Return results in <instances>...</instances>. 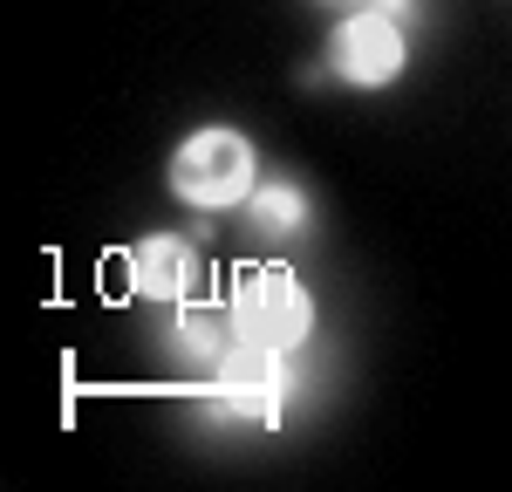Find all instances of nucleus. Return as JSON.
Returning <instances> with one entry per match:
<instances>
[{"label":"nucleus","instance_id":"nucleus-2","mask_svg":"<svg viewBox=\"0 0 512 492\" xmlns=\"http://www.w3.org/2000/svg\"><path fill=\"white\" fill-rule=\"evenodd\" d=\"M233 322H239V342L294 356L315 328V301H308V287L287 260H253V267L233 274Z\"/></svg>","mask_w":512,"mask_h":492},{"label":"nucleus","instance_id":"nucleus-1","mask_svg":"<svg viewBox=\"0 0 512 492\" xmlns=\"http://www.w3.org/2000/svg\"><path fill=\"white\" fill-rule=\"evenodd\" d=\"M171 192L192 205V212H233L253 199L260 185V158H253V137L233 123H198L192 137L171 151Z\"/></svg>","mask_w":512,"mask_h":492},{"label":"nucleus","instance_id":"nucleus-5","mask_svg":"<svg viewBox=\"0 0 512 492\" xmlns=\"http://www.w3.org/2000/svg\"><path fill=\"white\" fill-rule=\"evenodd\" d=\"M123 274H130V294L178 308V301H192V287H198V246L178 240V233H151V240H137L123 253Z\"/></svg>","mask_w":512,"mask_h":492},{"label":"nucleus","instance_id":"nucleus-3","mask_svg":"<svg viewBox=\"0 0 512 492\" xmlns=\"http://www.w3.org/2000/svg\"><path fill=\"white\" fill-rule=\"evenodd\" d=\"M410 28L390 21V14H376V7H362L349 14L335 35H328V69L349 82V89H390L403 76V62H410Z\"/></svg>","mask_w":512,"mask_h":492},{"label":"nucleus","instance_id":"nucleus-8","mask_svg":"<svg viewBox=\"0 0 512 492\" xmlns=\"http://www.w3.org/2000/svg\"><path fill=\"white\" fill-rule=\"evenodd\" d=\"M369 7L390 14V21H403V28H410V14H417V0H369Z\"/></svg>","mask_w":512,"mask_h":492},{"label":"nucleus","instance_id":"nucleus-7","mask_svg":"<svg viewBox=\"0 0 512 492\" xmlns=\"http://www.w3.org/2000/svg\"><path fill=\"white\" fill-rule=\"evenodd\" d=\"M246 226H253L260 240H301V233L315 226V199H308V185H301V178H267V185H253V199H246Z\"/></svg>","mask_w":512,"mask_h":492},{"label":"nucleus","instance_id":"nucleus-6","mask_svg":"<svg viewBox=\"0 0 512 492\" xmlns=\"http://www.w3.org/2000/svg\"><path fill=\"white\" fill-rule=\"evenodd\" d=\"M171 349L198 369H219L239 349V322L233 301H178V322H171Z\"/></svg>","mask_w":512,"mask_h":492},{"label":"nucleus","instance_id":"nucleus-4","mask_svg":"<svg viewBox=\"0 0 512 492\" xmlns=\"http://www.w3.org/2000/svg\"><path fill=\"white\" fill-rule=\"evenodd\" d=\"M212 410H219V417H239V424H267V431H274L280 410H287V363H280L274 349L239 342L233 356L212 369Z\"/></svg>","mask_w":512,"mask_h":492}]
</instances>
